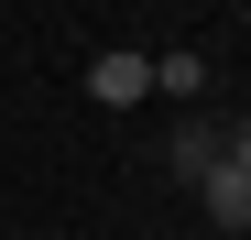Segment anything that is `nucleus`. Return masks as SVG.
<instances>
[{"label": "nucleus", "instance_id": "3", "mask_svg": "<svg viewBox=\"0 0 251 240\" xmlns=\"http://www.w3.org/2000/svg\"><path fill=\"white\" fill-rule=\"evenodd\" d=\"M164 164H175V175L197 186L207 164H219V120H207V109H197V120H175V142H164Z\"/></svg>", "mask_w": 251, "mask_h": 240}, {"label": "nucleus", "instance_id": "4", "mask_svg": "<svg viewBox=\"0 0 251 240\" xmlns=\"http://www.w3.org/2000/svg\"><path fill=\"white\" fill-rule=\"evenodd\" d=\"M153 88H164V98H207V66H197V55H164Z\"/></svg>", "mask_w": 251, "mask_h": 240}, {"label": "nucleus", "instance_id": "2", "mask_svg": "<svg viewBox=\"0 0 251 240\" xmlns=\"http://www.w3.org/2000/svg\"><path fill=\"white\" fill-rule=\"evenodd\" d=\"M197 196H207V229H251V175L240 164H207Z\"/></svg>", "mask_w": 251, "mask_h": 240}, {"label": "nucleus", "instance_id": "1", "mask_svg": "<svg viewBox=\"0 0 251 240\" xmlns=\"http://www.w3.org/2000/svg\"><path fill=\"white\" fill-rule=\"evenodd\" d=\"M88 98H99V109H131V98H153V55H131V44L88 55Z\"/></svg>", "mask_w": 251, "mask_h": 240}]
</instances>
